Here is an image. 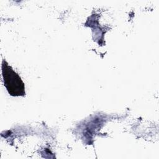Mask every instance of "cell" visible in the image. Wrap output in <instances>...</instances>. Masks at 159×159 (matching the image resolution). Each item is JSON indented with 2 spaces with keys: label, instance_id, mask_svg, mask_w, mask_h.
Segmentation results:
<instances>
[{
  "label": "cell",
  "instance_id": "cell-1",
  "mask_svg": "<svg viewBox=\"0 0 159 159\" xmlns=\"http://www.w3.org/2000/svg\"><path fill=\"white\" fill-rule=\"evenodd\" d=\"M2 75L4 86L11 96H19L25 94L24 83L5 60L2 62Z\"/></svg>",
  "mask_w": 159,
  "mask_h": 159
}]
</instances>
